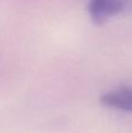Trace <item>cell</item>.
I'll return each instance as SVG.
<instances>
[{
  "instance_id": "obj_1",
  "label": "cell",
  "mask_w": 132,
  "mask_h": 133,
  "mask_svg": "<svg viewBox=\"0 0 132 133\" xmlns=\"http://www.w3.org/2000/svg\"><path fill=\"white\" fill-rule=\"evenodd\" d=\"M88 11L96 25H102L111 18L132 14V0H89Z\"/></svg>"
},
{
  "instance_id": "obj_2",
  "label": "cell",
  "mask_w": 132,
  "mask_h": 133,
  "mask_svg": "<svg viewBox=\"0 0 132 133\" xmlns=\"http://www.w3.org/2000/svg\"><path fill=\"white\" fill-rule=\"evenodd\" d=\"M101 103L108 108L132 113V88L121 87L104 94Z\"/></svg>"
}]
</instances>
